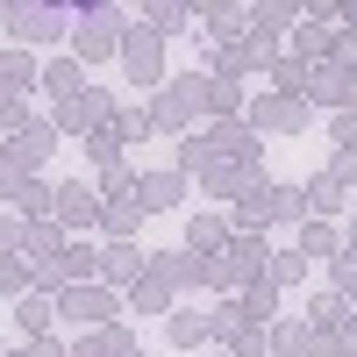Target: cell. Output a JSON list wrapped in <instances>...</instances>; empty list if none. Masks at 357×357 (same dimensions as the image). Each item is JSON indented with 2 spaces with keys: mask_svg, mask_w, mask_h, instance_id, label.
I'll list each match as a JSON object with an SVG mask.
<instances>
[{
  "mask_svg": "<svg viewBox=\"0 0 357 357\" xmlns=\"http://www.w3.org/2000/svg\"><path fill=\"white\" fill-rule=\"evenodd\" d=\"M136 222H143V200L129 193V200H107V215H100V229H114V236H136Z\"/></svg>",
  "mask_w": 357,
  "mask_h": 357,
  "instance_id": "cell-17",
  "label": "cell"
},
{
  "mask_svg": "<svg viewBox=\"0 0 357 357\" xmlns=\"http://www.w3.org/2000/svg\"><path fill=\"white\" fill-rule=\"evenodd\" d=\"M143 22H151V36H172V29H186L193 15H186V8H172V0H158V8H143Z\"/></svg>",
  "mask_w": 357,
  "mask_h": 357,
  "instance_id": "cell-20",
  "label": "cell"
},
{
  "mask_svg": "<svg viewBox=\"0 0 357 357\" xmlns=\"http://www.w3.org/2000/svg\"><path fill=\"white\" fill-rule=\"evenodd\" d=\"M114 22H122L114 8H86L79 15V57H107L114 50Z\"/></svg>",
  "mask_w": 357,
  "mask_h": 357,
  "instance_id": "cell-6",
  "label": "cell"
},
{
  "mask_svg": "<svg viewBox=\"0 0 357 357\" xmlns=\"http://www.w3.org/2000/svg\"><path fill=\"white\" fill-rule=\"evenodd\" d=\"M93 257H100V250H86V243H72V250H57V257L43 264L36 279H43V286H65V293H72V279H93Z\"/></svg>",
  "mask_w": 357,
  "mask_h": 357,
  "instance_id": "cell-5",
  "label": "cell"
},
{
  "mask_svg": "<svg viewBox=\"0 0 357 357\" xmlns=\"http://www.w3.org/2000/svg\"><path fill=\"white\" fill-rule=\"evenodd\" d=\"M178 193H186V172H151V178H136L143 215H151V207H178Z\"/></svg>",
  "mask_w": 357,
  "mask_h": 357,
  "instance_id": "cell-9",
  "label": "cell"
},
{
  "mask_svg": "<svg viewBox=\"0 0 357 357\" xmlns=\"http://www.w3.org/2000/svg\"><path fill=\"white\" fill-rule=\"evenodd\" d=\"M314 100H329V107H357V72H343V65H321V79L307 86Z\"/></svg>",
  "mask_w": 357,
  "mask_h": 357,
  "instance_id": "cell-12",
  "label": "cell"
},
{
  "mask_svg": "<svg viewBox=\"0 0 357 357\" xmlns=\"http://www.w3.org/2000/svg\"><path fill=\"white\" fill-rule=\"evenodd\" d=\"M29 250H36V257H43V250H57V229H50V222H36V229H29Z\"/></svg>",
  "mask_w": 357,
  "mask_h": 357,
  "instance_id": "cell-28",
  "label": "cell"
},
{
  "mask_svg": "<svg viewBox=\"0 0 357 357\" xmlns=\"http://www.w3.org/2000/svg\"><path fill=\"white\" fill-rule=\"evenodd\" d=\"M301 272H307V257H301V250H272V279H279V286H286V279H301Z\"/></svg>",
  "mask_w": 357,
  "mask_h": 357,
  "instance_id": "cell-24",
  "label": "cell"
},
{
  "mask_svg": "<svg viewBox=\"0 0 357 357\" xmlns=\"http://www.w3.org/2000/svg\"><path fill=\"white\" fill-rule=\"evenodd\" d=\"M122 65H129V79H136V86H151V79H158V36H151V29H129Z\"/></svg>",
  "mask_w": 357,
  "mask_h": 357,
  "instance_id": "cell-8",
  "label": "cell"
},
{
  "mask_svg": "<svg viewBox=\"0 0 357 357\" xmlns=\"http://www.w3.org/2000/svg\"><path fill=\"white\" fill-rule=\"evenodd\" d=\"M122 357H143V350H136V343H129V350H122Z\"/></svg>",
  "mask_w": 357,
  "mask_h": 357,
  "instance_id": "cell-32",
  "label": "cell"
},
{
  "mask_svg": "<svg viewBox=\"0 0 357 357\" xmlns=\"http://www.w3.org/2000/svg\"><path fill=\"white\" fill-rule=\"evenodd\" d=\"M336 151H357V114H336Z\"/></svg>",
  "mask_w": 357,
  "mask_h": 357,
  "instance_id": "cell-29",
  "label": "cell"
},
{
  "mask_svg": "<svg viewBox=\"0 0 357 357\" xmlns=\"http://www.w3.org/2000/svg\"><path fill=\"white\" fill-rule=\"evenodd\" d=\"M107 215L93 186H57V229H93Z\"/></svg>",
  "mask_w": 357,
  "mask_h": 357,
  "instance_id": "cell-3",
  "label": "cell"
},
{
  "mask_svg": "<svg viewBox=\"0 0 357 357\" xmlns=\"http://www.w3.org/2000/svg\"><path fill=\"white\" fill-rule=\"evenodd\" d=\"M336 286H343L350 301H357V257H343V264H336Z\"/></svg>",
  "mask_w": 357,
  "mask_h": 357,
  "instance_id": "cell-30",
  "label": "cell"
},
{
  "mask_svg": "<svg viewBox=\"0 0 357 357\" xmlns=\"http://www.w3.org/2000/svg\"><path fill=\"white\" fill-rule=\"evenodd\" d=\"M207 143H215V158H243V165H257V129L250 122H215V136H207Z\"/></svg>",
  "mask_w": 357,
  "mask_h": 357,
  "instance_id": "cell-7",
  "label": "cell"
},
{
  "mask_svg": "<svg viewBox=\"0 0 357 357\" xmlns=\"http://www.w3.org/2000/svg\"><path fill=\"white\" fill-rule=\"evenodd\" d=\"M43 158H50V129H22V136L8 143V165H15L22 178H29V172H36Z\"/></svg>",
  "mask_w": 357,
  "mask_h": 357,
  "instance_id": "cell-13",
  "label": "cell"
},
{
  "mask_svg": "<svg viewBox=\"0 0 357 357\" xmlns=\"http://www.w3.org/2000/svg\"><path fill=\"white\" fill-rule=\"evenodd\" d=\"M236 107H243V93H236L229 79H207V114H222V122H236Z\"/></svg>",
  "mask_w": 357,
  "mask_h": 357,
  "instance_id": "cell-18",
  "label": "cell"
},
{
  "mask_svg": "<svg viewBox=\"0 0 357 357\" xmlns=\"http://www.w3.org/2000/svg\"><path fill=\"white\" fill-rule=\"evenodd\" d=\"M301 250H307V257H329V250H336V236H329V229H321V222H314V229L301 236Z\"/></svg>",
  "mask_w": 357,
  "mask_h": 357,
  "instance_id": "cell-26",
  "label": "cell"
},
{
  "mask_svg": "<svg viewBox=\"0 0 357 357\" xmlns=\"http://www.w3.org/2000/svg\"><path fill=\"white\" fill-rule=\"evenodd\" d=\"M257 122H264V129H301V122H307V100H264Z\"/></svg>",
  "mask_w": 357,
  "mask_h": 357,
  "instance_id": "cell-15",
  "label": "cell"
},
{
  "mask_svg": "<svg viewBox=\"0 0 357 357\" xmlns=\"http://www.w3.org/2000/svg\"><path fill=\"white\" fill-rule=\"evenodd\" d=\"M57 314L86 321V329H107V321H114V293H107V286H72L65 301H57Z\"/></svg>",
  "mask_w": 357,
  "mask_h": 357,
  "instance_id": "cell-2",
  "label": "cell"
},
{
  "mask_svg": "<svg viewBox=\"0 0 357 357\" xmlns=\"http://www.w3.org/2000/svg\"><path fill=\"white\" fill-rule=\"evenodd\" d=\"M200 107H207V79H172L158 93V107H151V122L158 129H178V122H193Z\"/></svg>",
  "mask_w": 357,
  "mask_h": 357,
  "instance_id": "cell-1",
  "label": "cell"
},
{
  "mask_svg": "<svg viewBox=\"0 0 357 357\" xmlns=\"http://www.w3.org/2000/svg\"><path fill=\"white\" fill-rule=\"evenodd\" d=\"M8 357H57V350H50V343H36V350H8Z\"/></svg>",
  "mask_w": 357,
  "mask_h": 357,
  "instance_id": "cell-31",
  "label": "cell"
},
{
  "mask_svg": "<svg viewBox=\"0 0 357 357\" xmlns=\"http://www.w3.org/2000/svg\"><path fill=\"white\" fill-rule=\"evenodd\" d=\"M100 257H107V264H100L107 279H136V272H143V250H136V236H114V243H107Z\"/></svg>",
  "mask_w": 357,
  "mask_h": 357,
  "instance_id": "cell-14",
  "label": "cell"
},
{
  "mask_svg": "<svg viewBox=\"0 0 357 357\" xmlns=\"http://www.w3.org/2000/svg\"><path fill=\"white\" fill-rule=\"evenodd\" d=\"M8 22L22 29L29 43H50V36H57V29H65L72 15H57V8H8Z\"/></svg>",
  "mask_w": 357,
  "mask_h": 357,
  "instance_id": "cell-11",
  "label": "cell"
},
{
  "mask_svg": "<svg viewBox=\"0 0 357 357\" xmlns=\"http://www.w3.org/2000/svg\"><path fill=\"white\" fill-rule=\"evenodd\" d=\"M0 200H15V222H22V215L36 222L43 207L57 200V193H43V178H22V172H0Z\"/></svg>",
  "mask_w": 357,
  "mask_h": 357,
  "instance_id": "cell-4",
  "label": "cell"
},
{
  "mask_svg": "<svg viewBox=\"0 0 357 357\" xmlns=\"http://www.w3.org/2000/svg\"><path fill=\"white\" fill-rule=\"evenodd\" d=\"M207 329H215V321H200V314H172V343L186 350V343H207Z\"/></svg>",
  "mask_w": 357,
  "mask_h": 357,
  "instance_id": "cell-22",
  "label": "cell"
},
{
  "mask_svg": "<svg viewBox=\"0 0 357 357\" xmlns=\"http://www.w3.org/2000/svg\"><path fill=\"white\" fill-rule=\"evenodd\" d=\"M329 178H336V186H350V178H357V151H336V165H329Z\"/></svg>",
  "mask_w": 357,
  "mask_h": 357,
  "instance_id": "cell-27",
  "label": "cell"
},
{
  "mask_svg": "<svg viewBox=\"0 0 357 357\" xmlns=\"http://www.w3.org/2000/svg\"><path fill=\"white\" fill-rule=\"evenodd\" d=\"M272 79H279V93H286V100H307V65L279 57V65H272Z\"/></svg>",
  "mask_w": 357,
  "mask_h": 357,
  "instance_id": "cell-19",
  "label": "cell"
},
{
  "mask_svg": "<svg viewBox=\"0 0 357 357\" xmlns=\"http://www.w3.org/2000/svg\"><path fill=\"white\" fill-rule=\"evenodd\" d=\"M50 314H57V307H50V293H29V301L15 307V321H22V329L36 336V343H43V329H50Z\"/></svg>",
  "mask_w": 357,
  "mask_h": 357,
  "instance_id": "cell-16",
  "label": "cell"
},
{
  "mask_svg": "<svg viewBox=\"0 0 357 357\" xmlns=\"http://www.w3.org/2000/svg\"><path fill=\"white\" fill-rule=\"evenodd\" d=\"M222 257H229V279H264V257L272 250H264V236H236Z\"/></svg>",
  "mask_w": 357,
  "mask_h": 357,
  "instance_id": "cell-10",
  "label": "cell"
},
{
  "mask_svg": "<svg viewBox=\"0 0 357 357\" xmlns=\"http://www.w3.org/2000/svg\"><path fill=\"white\" fill-rule=\"evenodd\" d=\"M207 165H215V143H207V136L178 143V172H207Z\"/></svg>",
  "mask_w": 357,
  "mask_h": 357,
  "instance_id": "cell-21",
  "label": "cell"
},
{
  "mask_svg": "<svg viewBox=\"0 0 357 357\" xmlns=\"http://www.w3.org/2000/svg\"><path fill=\"white\" fill-rule=\"evenodd\" d=\"M307 207H314V215H336V207H343V186H336V178H314V186H307Z\"/></svg>",
  "mask_w": 357,
  "mask_h": 357,
  "instance_id": "cell-23",
  "label": "cell"
},
{
  "mask_svg": "<svg viewBox=\"0 0 357 357\" xmlns=\"http://www.w3.org/2000/svg\"><path fill=\"white\" fill-rule=\"evenodd\" d=\"M301 50H314V57H336V36H329L321 22H307V29H301Z\"/></svg>",
  "mask_w": 357,
  "mask_h": 357,
  "instance_id": "cell-25",
  "label": "cell"
}]
</instances>
